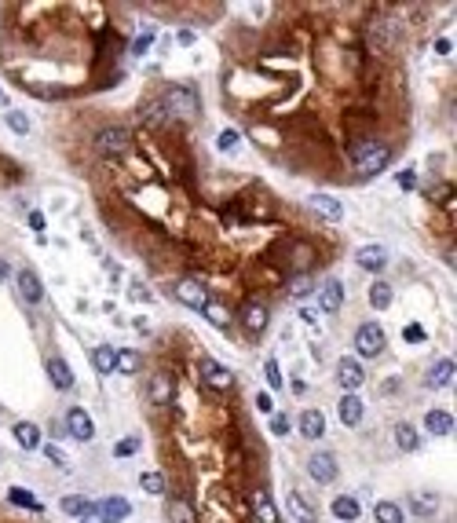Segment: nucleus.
<instances>
[{
    "instance_id": "obj_47",
    "label": "nucleus",
    "mask_w": 457,
    "mask_h": 523,
    "mask_svg": "<svg viewBox=\"0 0 457 523\" xmlns=\"http://www.w3.org/2000/svg\"><path fill=\"white\" fill-rule=\"evenodd\" d=\"M256 406H260L264 414H274V399L267 396V391H260V396H256Z\"/></svg>"
},
{
    "instance_id": "obj_28",
    "label": "nucleus",
    "mask_w": 457,
    "mask_h": 523,
    "mask_svg": "<svg viewBox=\"0 0 457 523\" xmlns=\"http://www.w3.org/2000/svg\"><path fill=\"white\" fill-rule=\"evenodd\" d=\"M205 319L212 322V326H216V330H231V307H227V304H220V300H209L205 304Z\"/></svg>"
},
{
    "instance_id": "obj_24",
    "label": "nucleus",
    "mask_w": 457,
    "mask_h": 523,
    "mask_svg": "<svg viewBox=\"0 0 457 523\" xmlns=\"http://www.w3.org/2000/svg\"><path fill=\"white\" fill-rule=\"evenodd\" d=\"M300 435L304 439H322L325 435V417L318 410H304L300 414Z\"/></svg>"
},
{
    "instance_id": "obj_46",
    "label": "nucleus",
    "mask_w": 457,
    "mask_h": 523,
    "mask_svg": "<svg viewBox=\"0 0 457 523\" xmlns=\"http://www.w3.org/2000/svg\"><path fill=\"white\" fill-rule=\"evenodd\" d=\"M150 41H154V26H150V29H143V37L132 44V52H136V55H143L146 48H150Z\"/></svg>"
},
{
    "instance_id": "obj_33",
    "label": "nucleus",
    "mask_w": 457,
    "mask_h": 523,
    "mask_svg": "<svg viewBox=\"0 0 457 523\" xmlns=\"http://www.w3.org/2000/svg\"><path fill=\"white\" fill-rule=\"evenodd\" d=\"M391 300H395V293H391V286H388V282H381V279H377V282L370 286V304L377 307V312H388Z\"/></svg>"
},
{
    "instance_id": "obj_32",
    "label": "nucleus",
    "mask_w": 457,
    "mask_h": 523,
    "mask_svg": "<svg viewBox=\"0 0 457 523\" xmlns=\"http://www.w3.org/2000/svg\"><path fill=\"white\" fill-rule=\"evenodd\" d=\"M113 363H118V348L99 344V348L92 351V366H95V373H113Z\"/></svg>"
},
{
    "instance_id": "obj_41",
    "label": "nucleus",
    "mask_w": 457,
    "mask_h": 523,
    "mask_svg": "<svg viewBox=\"0 0 457 523\" xmlns=\"http://www.w3.org/2000/svg\"><path fill=\"white\" fill-rule=\"evenodd\" d=\"M264 377H267L271 391L282 388V370H279V363H274V358H267V363H264Z\"/></svg>"
},
{
    "instance_id": "obj_35",
    "label": "nucleus",
    "mask_w": 457,
    "mask_h": 523,
    "mask_svg": "<svg viewBox=\"0 0 457 523\" xmlns=\"http://www.w3.org/2000/svg\"><path fill=\"white\" fill-rule=\"evenodd\" d=\"M289 293H293V300H307V297H311V293H315V286H311V274H297V279H293L289 282Z\"/></svg>"
},
{
    "instance_id": "obj_7",
    "label": "nucleus",
    "mask_w": 457,
    "mask_h": 523,
    "mask_svg": "<svg viewBox=\"0 0 457 523\" xmlns=\"http://www.w3.org/2000/svg\"><path fill=\"white\" fill-rule=\"evenodd\" d=\"M366 37H370V44L377 48V52H391V48L399 44V26L395 22H384V19H377V22H370L366 26Z\"/></svg>"
},
{
    "instance_id": "obj_8",
    "label": "nucleus",
    "mask_w": 457,
    "mask_h": 523,
    "mask_svg": "<svg viewBox=\"0 0 457 523\" xmlns=\"http://www.w3.org/2000/svg\"><path fill=\"white\" fill-rule=\"evenodd\" d=\"M307 472H311V480H315V483H325V487H330V483L340 476L337 457H333V454H325V450H318V454L307 457Z\"/></svg>"
},
{
    "instance_id": "obj_50",
    "label": "nucleus",
    "mask_w": 457,
    "mask_h": 523,
    "mask_svg": "<svg viewBox=\"0 0 457 523\" xmlns=\"http://www.w3.org/2000/svg\"><path fill=\"white\" fill-rule=\"evenodd\" d=\"M435 52H439V55H450V52H454V41H450V37H439V41H435Z\"/></svg>"
},
{
    "instance_id": "obj_1",
    "label": "nucleus",
    "mask_w": 457,
    "mask_h": 523,
    "mask_svg": "<svg viewBox=\"0 0 457 523\" xmlns=\"http://www.w3.org/2000/svg\"><path fill=\"white\" fill-rule=\"evenodd\" d=\"M161 106H165V113H172V118H198L202 113V99H198V92H194V85H172L161 95Z\"/></svg>"
},
{
    "instance_id": "obj_36",
    "label": "nucleus",
    "mask_w": 457,
    "mask_h": 523,
    "mask_svg": "<svg viewBox=\"0 0 457 523\" xmlns=\"http://www.w3.org/2000/svg\"><path fill=\"white\" fill-rule=\"evenodd\" d=\"M139 487L146 490V494H165V476H161V472H143L139 476Z\"/></svg>"
},
{
    "instance_id": "obj_16",
    "label": "nucleus",
    "mask_w": 457,
    "mask_h": 523,
    "mask_svg": "<svg viewBox=\"0 0 457 523\" xmlns=\"http://www.w3.org/2000/svg\"><path fill=\"white\" fill-rule=\"evenodd\" d=\"M355 264L363 271H370V274H377L388 264V249H384V245H363V249L355 253Z\"/></svg>"
},
{
    "instance_id": "obj_21",
    "label": "nucleus",
    "mask_w": 457,
    "mask_h": 523,
    "mask_svg": "<svg viewBox=\"0 0 457 523\" xmlns=\"http://www.w3.org/2000/svg\"><path fill=\"white\" fill-rule=\"evenodd\" d=\"M289 516L297 523H318V509L300 494V490H297V494H289Z\"/></svg>"
},
{
    "instance_id": "obj_45",
    "label": "nucleus",
    "mask_w": 457,
    "mask_h": 523,
    "mask_svg": "<svg viewBox=\"0 0 457 523\" xmlns=\"http://www.w3.org/2000/svg\"><path fill=\"white\" fill-rule=\"evenodd\" d=\"M165 118H169V113H165V106H161V99H157L150 110H146V121H150V125H161Z\"/></svg>"
},
{
    "instance_id": "obj_48",
    "label": "nucleus",
    "mask_w": 457,
    "mask_h": 523,
    "mask_svg": "<svg viewBox=\"0 0 457 523\" xmlns=\"http://www.w3.org/2000/svg\"><path fill=\"white\" fill-rule=\"evenodd\" d=\"M399 187H402V190H414V187H417V176H414L410 169L399 172Z\"/></svg>"
},
{
    "instance_id": "obj_5",
    "label": "nucleus",
    "mask_w": 457,
    "mask_h": 523,
    "mask_svg": "<svg viewBox=\"0 0 457 523\" xmlns=\"http://www.w3.org/2000/svg\"><path fill=\"white\" fill-rule=\"evenodd\" d=\"M176 300L187 304V307H194V312H205V304H209L212 297H209V289H205L202 279H179V282H176Z\"/></svg>"
},
{
    "instance_id": "obj_14",
    "label": "nucleus",
    "mask_w": 457,
    "mask_h": 523,
    "mask_svg": "<svg viewBox=\"0 0 457 523\" xmlns=\"http://www.w3.org/2000/svg\"><path fill=\"white\" fill-rule=\"evenodd\" d=\"M337 381L344 384L348 391H358V388H363V381H366L363 363H358V358H340V363H337Z\"/></svg>"
},
{
    "instance_id": "obj_23",
    "label": "nucleus",
    "mask_w": 457,
    "mask_h": 523,
    "mask_svg": "<svg viewBox=\"0 0 457 523\" xmlns=\"http://www.w3.org/2000/svg\"><path fill=\"white\" fill-rule=\"evenodd\" d=\"M165 519H169V523H198V516H194V505L183 501V498H169V501H165Z\"/></svg>"
},
{
    "instance_id": "obj_34",
    "label": "nucleus",
    "mask_w": 457,
    "mask_h": 523,
    "mask_svg": "<svg viewBox=\"0 0 457 523\" xmlns=\"http://www.w3.org/2000/svg\"><path fill=\"white\" fill-rule=\"evenodd\" d=\"M373 516H377V523H402V509L395 501H377L373 505Z\"/></svg>"
},
{
    "instance_id": "obj_25",
    "label": "nucleus",
    "mask_w": 457,
    "mask_h": 523,
    "mask_svg": "<svg viewBox=\"0 0 457 523\" xmlns=\"http://www.w3.org/2000/svg\"><path fill=\"white\" fill-rule=\"evenodd\" d=\"M424 428H428L432 435H450V432H454V414H447V410H428V414H424Z\"/></svg>"
},
{
    "instance_id": "obj_19",
    "label": "nucleus",
    "mask_w": 457,
    "mask_h": 523,
    "mask_svg": "<svg viewBox=\"0 0 457 523\" xmlns=\"http://www.w3.org/2000/svg\"><path fill=\"white\" fill-rule=\"evenodd\" d=\"M454 373H457V363H454V358L447 355V358H439V363L428 370V388H450L454 384Z\"/></svg>"
},
{
    "instance_id": "obj_30",
    "label": "nucleus",
    "mask_w": 457,
    "mask_h": 523,
    "mask_svg": "<svg viewBox=\"0 0 457 523\" xmlns=\"http://www.w3.org/2000/svg\"><path fill=\"white\" fill-rule=\"evenodd\" d=\"M8 501H11V505H19V509H29V512H44L41 498H34L26 487H8Z\"/></svg>"
},
{
    "instance_id": "obj_42",
    "label": "nucleus",
    "mask_w": 457,
    "mask_h": 523,
    "mask_svg": "<svg viewBox=\"0 0 457 523\" xmlns=\"http://www.w3.org/2000/svg\"><path fill=\"white\" fill-rule=\"evenodd\" d=\"M238 143H241V136L234 132V128H227V132H220V139H216V146H220L223 154H231V151H234Z\"/></svg>"
},
{
    "instance_id": "obj_31",
    "label": "nucleus",
    "mask_w": 457,
    "mask_h": 523,
    "mask_svg": "<svg viewBox=\"0 0 457 523\" xmlns=\"http://www.w3.org/2000/svg\"><path fill=\"white\" fill-rule=\"evenodd\" d=\"M395 447H399V450H406V454H414V450L421 447V439H417V428H414V424H406V421H399V424H395Z\"/></svg>"
},
{
    "instance_id": "obj_20",
    "label": "nucleus",
    "mask_w": 457,
    "mask_h": 523,
    "mask_svg": "<svg viewBox=\"0 0 457 523\" xmlns=\"http://www.w3.org/2000/svg\"><path fill=\"white\" fill-rule=\"evenodd\" d=\"M253 516L256 523H279V509H274L267 490H253Z\"/></svg>"
},
{
    "instance_id": "obj_17",
    "label": "nucleus",
    "mask_w": 457,
    "mask_h": 523,
    "mask_svg": "<svg viewBox=\"0 0 457 523\" xmlns=\"http://www.w3.org/2000/svg\"><path fill=\"white\" fill-rule=\"evenodd\" d=\"M318 307L325 315H333V312H340L344 307V282L340 279H330L322 289H318Z\"/></svg>"
},
{
    "instance_id": "obj_26",
    "label": "nucleus",
    "mask_w": 457,
    "mask_h": 523,
    "mask_svg": "<svg viewBox=\"0 0 457 523\" xmlns=\"http://www.w3.org/2000/svg\"><path fill=\"white\" fill-rule=\"evenodd\" d=\"M150 399H154V406H169L172 403V377H169V373H154Z\"/></svg>"
},
{
    "instance_id": "obj_22",
    "label": "nucleus",
    "mask_w": 457,
    "mask_h": 523,
    "mask_svg": "<svg viewBox=\"0 0 457 523\" xmlns=\"http://www.w3.org/2000/svg\"><path fill=\"white\" fill-rule=\"evenodd\" d=\"M48 377H52V384L59 388V391H70L77 381H73V370L66 366V363H62V358H48Z\"/></svg>"
},
{
    "instance_id": "obj_12",
    "label": "nucleus",
    "mask_w": 457,
    "mask_h": 523,
    "mask_svg": "<svg viewBox=\"0 0 457 523\" xmlns=\"http://www.w3.org/2000/svg\"><path fill=\"white\" fill-rule=\"evenodd\" d=\"M92 516H99L103 523H125L128 516H132V505H128L125 498H103L99 505H95Z\"/></svg>"
},
{
    "instance_id": "obj_40",
    "label": "nucleus",
    "mask_w": 457,
    "mask_h": 523,
    "mask_svg": "<svg viewBox=\"0 0 457 523\" xmlns=\"http://www.w3.org/2000/svg\"><path fill=\"white\" fill-rule=\"evenodd\" d=\"M402 340H406V344H424V340H428V333H424V326L410 322V326L402 330Z\"/></svg>"
},
{
    "instance_id": "obj_37",
    "label": "nucleus",
    "mask_w": 457,
    "mask_h": 523,
    "mask_svg": "<svg viewBox=\"0 0 457 523\" xmlns=\"http://www.w3.org/2000/svg\"><path fill=\"white\" fill-rule=\"evenodd\" d=\"M139 366H143V358L136 355V351H118V363H113V370H121V373H139Z\"/></svg>"
},
{
    "instance_id": "obj_18",
    "label": "nucleus",
    "mask_w": 457,
    "mask_h": 523,
    "mask_svg": "<svg viewBox=\"0 0 457 523\" xmlns=\"http://www.w3.org/2000/svg\"><path fill=\"white\" fill-rule=\"evenodd\" d=\"M15 443H19L22 450H41L44 447V439H41V428L34 421H15Z\"/></svg>"
},
{
    "instance_id": "obj_13",
    "label": "nucleus",
    "mask_w": 457,
    "mask_h": 523,
    "mask_svg": "<svg viewBox=\"0 0 457 523\" xmlns=\"http://www.w3.org/2000/svg\"><path fill=\"white\" fill-rule=\"evenodd\" d=\"M307 209H311L315 216L330 220V223H337L340 216H344V205H340V198H333V194H311V198H307Z\"/></svg>"
},
{
    "instance_id": "obj_27",
    "label": "nucleus",
    "mask_w": 457,
    "mask_h": 523,
    "mask_svg": "<svg viewBox=\"0 0 457 523\" xmlns=\"http://www.w3.org/2000/svg\"><path fill=\"white\" fill-rule=\"evenodd\" d=\"M333 516H337V519H344V523H355L358 516H363V505H358V498L344 494V498H337V501H333Z\"/></svg>"
},
{
    "instance_id": "obj_43",
    "label": "nucleus",
    "mask_w": 457,
    "mask_h": 523,
    "mask_svg": "<svg viewBox=\"0 0 457 523\" xmlns=\"http://www.w3.org/2000/svg\"><path fill=\"white\" fill-rule=\"evenodd\" d=\"M139 450V439H121L118 447H113V457H132Z\"/></svg>"
},
{
    "instance_id": "obj_2",
    "label": "nucleus",
    "mask_w": 457,
    "mask_h": 523,
    "mask_svg": "<svg viewBox=\"0 0 457 523\" xmlns=\"http://www.w3.org/2000/svg\"><path fill=\"white\" fill-rule=\"evenodd\" d=\"M128 143H132V136H128V128H121V125L99 128L95 139H92V146H95V154H99V158H125Z\"/></svg>"
},
{
    "instance_id": "obj_53",
    "label": "nucleus",
    "mask_w": 457,
    "mask_h": 523,
    "mask_svg": "<svg viewBox=\"0 0 457 523\" xmlns=\"http://www.w3.org/2000/svg\"><path fill=\"white\" fill-rule=\"evenodd\" d=\"M176 41H179V44H194V34H190V29H179Z\"/></svg>"
},
{
    "instance_id": "obj_29",
    "label": "nucleus",
    "mask_w": 457,
    "mask_h": 523,
    "mask_svg": "<svg viewBox=\"0 0 457 523\" xmlns=\"http://www.w3.org/2000/svg\"><path fill=\"white\" fill-rule=\"evenodd\" d=\"M59 509L66 512V516H92L95 512V501H88V498H80V494H70V498H62L59 501Z\"/></svg>"
},
{
    "instance_id": "obj_52",
    "label": "nucleus",
    "mask_w": 457,
    "mask_h": 523,
    "mask_svg": "<svg viewBox=\"0 0 457 523\" xmlns=\"http://www.w3.org/2000/svg\"><path fill=\"white\" fill-rule=\"evenodd\" d=\"M8 279H11V264H8L4 256H0V282H8Z\"/></svg>"
},
{
    "instance_id": "obj_51",
    "label": "nucleus",
    "mask_w": 457,
    "mask_h": 523,
    "mask_svg": "<svg viewBox=\"0 0 457 523\" xmlns=\"http://www.w3.org/2000/svg\"><path fill=\"white\" fill-rule=\"evenodd\" d=\"M41 450H44L48 457H52V461H55V465H62V468H66V457H62V454H59L55 447H41Z\"/></svg>"
},
{
    "instance_id": "obj_39",
    "label": "nucleus",
    "mask_w": 457,
    "mask_h": 523,
    "mask_svg": "<svg viewBox=\"0 0 457 523\" xmlns=\"http://www.w3.org/2000/svg\"><path fill=\"white\" fill-rule=\"evenodd\" d=\"M4 121H8L11 132H19V136H26V132H29V118H26L22 110H8V113H4Z\"/></svg>"
},
{
    "instance_id": "obj_9",
    "label": "nucleus",
    "mask_w": 457,
    "mask_h": 523,
    "mask_svg": "<svg viewBox=\"0 0 457 523\" xmlns=\"http://www.w3.org/2000/svg\"><path fill=\"white\" fill-rule=\"evenodd\" d=\"M66 432L77 439V443H88V439L95 435V424H92L85 406H70V410H66Z\"/></svg>"
},
{
    "instance_id": "obj_38",
    "label": "nucleus",
    "mask_w": 457,
    "mask_h": 523,
    "mask_svg": "<svg viewBox=\"0 0 457 523\" xmlns=\"http://www.w3.org/2000/svg\"><path fill=\"white\" fill-rule=\"evenodd\" d=\"M410 509L421 512V516H432V512L439 509V498H435V494H414V498H410Z\"/></svg>"
},
{
    "instance_id": "obj_15",
    "label": "nucleus",
    "mask_w": 457,
    "mask_h": 523,
    "mask_svg": "<svg viewBox=\"0 0 457 523\" xmlns=\"http://www.w3.org/2000/svg\"><path fill=\"white\" fill-rule=\"evenodd\" d=\"M337 414H340V421H344L348 428H358V424H363L366 406H363V399H358V391H348V396L337 403Z\"/></svg>"
},
{
    "instance_id": "obj_44",
    "label": "nucleus",
    "mask_w": 457,
    "mask_h": 523,
    "mask_svg": "<svg viewBox=\"0 0 457 523\" xmlns=\"http://www.w3.org/2000/svg\"><path fill=\"white\" fill-rule=\"evenodd\" d=\"M271 432L274 435H286L289 432V417L286 414H271Z\"/></svg>"
},
{
    "instance_id": "obj_11",
    "label": "nucleus",
    "mask_w": 457,
    "mask_h": 523,
    "mask_svg": "<svg viewBox=\"0 0 457 523\" xmlns=\"http://www.w3.org/2000/svg\"><path fill=\"white\" fill-rule=\"evenodd\" d=\"M267 319H271V312H267L264 300H246V304H241V326H246L249 333H264Z\"/></svg>"
},
{
    "instance_id": "obj_6",
    "label": "nucleus",
    "mask_w": 457,
    "mask_h": 523,
    "mask_svg": "<svg viewBox=\"0 0 457 523\" xmlns=\"http://www.w3.org/2000/svg\"><path fill=\"white\" fill-rule=\"evenodd\" d=\"M15 286H19V297H22V304H29V307H37V304H44V282H41V274L37 271H19L15 274Z\"/></svg>"
},
{
    "instance_id": "obj_10",
    "label": "nucleus",
    "mask_w": 457,
    "mask_h": 523,
    "mask_svg": "<svg viewBox=\"0 0 457 523\" xmlns=\"http://www.w3.org/2000/svg\"><path fill=\"white\" fill-rule=\"evenodd\" d=\"M202 381H205L212 391H231V388H234V373L227 370L223 363H212V358H205V363H202Z\"/></svg>"
},
{
    "instance_id": "obj_49",
    "label": "nucleus",
    "mask_w": 457,
    "mask_h": 523,
    "mask_svg": "<svg viewBox=\"0 0 457 523\" xmlns=\"http://www.w3.org/2000/svg\"><path fill=\"white\" fill-rule=\"evenodd\" d=\"M29 227H34V231H37V238H41V231H44V212H29Z\"/></svg>"
},
{
    "instance_id": "obj_3",
    "label": "nucleus",
    "mask_w": 457,
    "mask_h": 523,
    "mask_svg": "<svg viewBox=\"0 0 457 523\" xmlns=\"http://www.w3.org/2000/svg\"><path fill=\"white\" fill-rule=\"evenodd\" d=\"M391 158H395V151L384 143H370L363 154L355 158V172L363 176V179H373V176H381L388 165H391Z\"/></svg>"
},
{
    "instance_id": "obj_4",
    "label": "nucleus",
    "mask_w": 457,
    "mask_h": 523,
    "mask_svg": "<svg viewBox=\"0 0 457 523\" xmlns=\"http://www.w3.org/2000/svg\"><path fill=\"white\" fill-rule=\"evenodd\" d=\"M355 348H358V355L363 358H377L384 348H388V340H384V330L377 322H363L355 330Z\"/></svg>"
}]
</instances>
